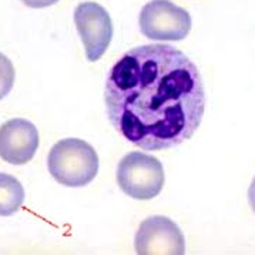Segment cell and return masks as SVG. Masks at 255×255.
Masks as SVG:
<instances>
[{
	"instance_id": "9c48e42d",
	"label": "cell",
	"mask_w": 255,
	"mask_h": 255,
	"mask_svg": "<svg viewBox=\"0 0 255 255\" xmlns=\"http://www.w3.org/2000/svg\"><path fill=\"white\" fill-rule=\"evenodd\" d=\"M16 72L7 56L0 53V100H3L13 89Z\"/></svg>"
},
{
	"instance_id": "277c9868",
	"label": "cell",
	"mask_w": 255,
	"mask_h": 255,
	"mask_svg": "<svg viewBox=\"0 0 255 255\" xmlns=\"http://www.w3.org/2000/svg\"><path fill=\"white\" fill-rule=\"evenodd\" d=\"M138 23L147 39L160 41L183 40L193 26L190 13L171 0H150L145 3Z\"/></svg>"
},
{
	"instance_id": "3957f363",
	"label": "cell",
	"mask_w": 255,
	"mask_h": 255,
	"mask_svg": "<svg viewBox=\"0 0 255 255\" xmlns=\"http://www.w3.org/2000/svg\"><path fill=\"white\" fill-rule=\"evenodd\" d=\"M116 177L124 194L143 201L160 194L165 181L160 160L141 151L126 154L119 163Z\"/></svg>"
},
{
	"instance_id": "30bf717a",
	"label": "cell",
	"mask_w": 255,
	"mask_h": 255,
	"mask_svg": "<svg viewBox=\"0 0 255 255\" xmlns=\"http://www.w3.org/2000/svg\"><path fill=\"white\" fill-rule=\"evenodd\" d=\"M59 0H21V3H24L26 6H29L31 9H43V7H49L56 4Z\"/></svg>"
},
{
	"instance_id": "ba28073f",
	"label": "cell",
	"mask_w": 255,
	"mask_h": 255,
	"mask_svg": "<svg viewBox=\"0 0 255 255\" xmlns=\"http://www.w3.org/2000/svg\"><path fill=\"white\" fill-rule=\"evenodd\" d=\"M24 201V188L10 174L0 173V217H10L20 210Z\"/></svg>"
},
{
	"instance_id": "5b68a950",
	"label": "cell",
	"mask_w": 255,
	"mask_h": 255,
	"mask_svg": "<svg viewBox=\"0 0 255 255\" xmlns=\"http://www.w3.org/2000/svg\"><path fill=\"white\" fill-rule=\"evenodd\" d=\"M74 23L87 60H100L113 39V21L109 11L96 1H83L74 9Z\"/></svg>"
},
{
	"instance_id": "8fae6325",
	"label": "cell",
	"mask_w": 255,
	"mask_h": 255,
	"mask_svg": "<svg viewBox=\"0 0 255 255\" xmlns=\"http://www.w3.org/2000/svg\"><path fill=\"white\" fill-rule=\"evenodd\" d=\"M248 200H250V205H251L253 211L255 213V177L250 185V190H248Z\"/></svg>"
},
{
	"instance_id": "7a4b0ae2",
	"label": "cell",
	"mask_w": 255,
	"mask_h": 255,
	"mask_svg": "<svg viewBox=\"0 0 255 255\" xmlns=\"http://www.w3.org/2000/svg\"><path fill=\"white\" fill-rule=\"evenodd\" d=\"M99 155L89 143L80 138H63L51 147L47 168L51 177L66 187H84L99 173Z\"/></svg>"
},
{
	"instance_id": "52a82bcc",
	"label": "cell",
	"mask_w": 255,
	"mask_h": 255,
	"mask_svg": "<svg viewBox=\"0 0 255 255\" xmlns=\"http://www.w3.org/2000/svg\"><path fill=\"white\" fill-rule=\"evenodd\" d=\"M37 127L26 119H11L0 126V158L13 165L29 163L39 148Z\"/></svg>"
},
{
	"instance_id": "8992f818",
	"label": "cell",
	"mask_w": 255,
	"mask_h": 255,
	"mask_svg": "<svg viewBox=\"0 0 255 255\" xmlns=\"http://www.w3.org/2000/svg\"><path fill=\"white\" fill-rule=\"evenodd\" d=\"M138 255H183L185 240L180 227L164 215H153L140 224L135 240Z\"/></svg>"
},
{
	"instance_id": "6da1fadb",
	"label": "cell",
	"mask_w": 255,
	"mask_h": 255,
	"mask_svg": "<svg viewBox=\"0 0 255 255\" xmlns=\"http://www.w3.org/2000/svg\"><path fill=\"white\" fill-rule=\"evenodd\" d=\"M104 103L113 128L145 151L190 140L203 122L205 89L197 64L168 44L126 51L106 79Z\"/></svg>"
}]
</instances>
